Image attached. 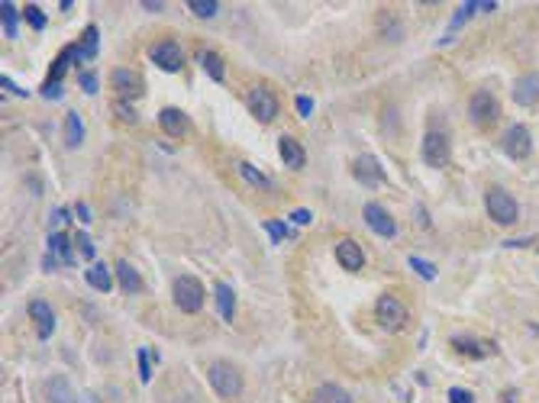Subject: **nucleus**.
<instances>
[{"label": "nucleus", "mask_w": 539, "mask_h": 403, "mask_svg": "<svg viewBox=\"0 0 539 403\" xmlns=\"http://www.w3.org/2000/svg\"><path fill=\"white\" fill-rule=\"evenodd\" d=\"M207 381H210V387L217 390L223 400H236L245 387L242 375H239V368L233 362H213L210 368H207Z\"/></svg>", "instance_id": "obj_1"}, {"label": "nucleus", "mask_w": 539, "mask_h": 403, "mask_svg": "<svg viewBox=\"0 0 539 403\" xmlns=\"http://www.w3.org/2000/svg\"><path fill=\"white\" fill-rule=\"evenodd\" d=\"M484 207H488V216L497 222V226H513L520 220V207L504 188H491L484 194Z\"/></svg>", "instance_id": "obj_2"}, {"label": "nucleus", "mask_w": 539, "mask_h": 403, "mask_svg": "<svg viewBox=\"0 0 539 403\" xmlns=\"http://www.w3.org/2000/svg\"><path fill=\"white\" fill-rule=\"evenodd\" d=\"M171 297H175V303L181 313H201L207 294H203V284L194 278V274H181V278L175 281V287H171Z\"/></svg>", "instance_id": "obj_3"}, {"label": "nucleus", "mask_w": 539, "mask_h": 403, "mask_svg": "<svg viewBox=\"0 0 539 403\" xmlns=\"http://www.w3.org/2000/svg\"><path fill=\"white\" fill-rule=\"evenodd\" d=\"M375 316H378V323L388 329V333H400V329L407 326V320H410L404 300L394 297V294H381L378 306H375Z\"/></svg>", "instance_id": "obj_4"}, {"label": "nucleus", "mask_w": 539, "mask_h": 403, "mask_svg": "<svg viewBox=\"0 0 539 403\" xmlns=\"http://www.w3.org/2000/svg\"><path fill=\"white\" fill-rule=\"evenodd\" d=\"M420 155L429 168H446L449 158H452V142H449L446 132L439 129H429L423 136V146H420Z\"/></svg>", "instance_id": "obj_5"}, {"label": "nucleus", "mask_w": 539, "mask_h": 403, "mask_svg": "<svg viewBox=\"0 0 539 403\" xmlns=\"http://www.w3.org/2000/svg\"><path fill=\"white\" fill-rule=\"evenodd\" d=\"M245 104H249V113H252L259 123H272V119L278 117V97L268 91L265 84H255V87H249V94H245Z\"/></svg>", "instance_id": "obj_6"}, {"label": "nucleus", "mask_w": 539, "mask_h": 403, "mask_svg": "<svg viewBox=\"0 0 539 403\" xmlns=\"http://www.w3.org/2000/svg\"><path fill=\"white\" fill-rule=\"evenodd\" d=\"M149 58H152V62L159 65L161 71H169V75L181 71V65H184V52H181V45H178L175 39H161V42H155L152 49H149Z\"/></svg>", "instance_id": "obj_7"}, {"label": "nucleus", "mask_w": 539, "mask_h": 403, "mask_svg": "<svg viewBox=\"0 0 539 403\" xmlns=\"http://www.w3.org/2000/svg\"><path fill=\"white\" fill-rule=\"evenodd\" d=\"M469 117L475 119L478 126H491L497 117H501V104L491 91H475L469 100Z\"/></svg>", "instance_id": "obj_8"}, {"label": "nucleus", "mask_w": 539, "mask_h": 403, "mask_svg": "<svg viewBox=\"0 0 539 403\" xmlns=\"http://www.w3.org/2000/svg\"><path fill=\"white\" fill-rule=\"evenodd\" d=\"M504 152L511 155L513 161L530 158V152H533V136H530V129H526L523 123H513L511 129L504 132Z\"/></svg>", "instance_id": "obj_9"}, {"label": "nucleus", "mask_w": 539, "mask_h": 403, "mask_svg": "<svg viewBox=\"0 0 539 403\" xmlns=\"http://www.w3.org/2000/svg\"><path fill=\"white\" fill-rule=\"evenodd\" d=\"M362 216H365V222H368L371 230L378 232V236H385V239H391V236H397V222H394V216L388 213L381 203H365L362 207Z\"/></svg>", "instance_id": "obj_10"}, {"label": "nucleus", "mask_w": 539, "mask_h": 403, "mask_svg": "<svg viewBox=\"0 0 539 403\" xmlns=\"http://www.w3.org/2000/svg\"><path fill=\"white\" fill-rule=\"evenodd\" d=\"M110 84H113V91L119 94V100H133V97H139V94L146 91V81H142L136 71H129V68H117V71H113Z\"/></svg>", "instance_id": "obj_11"}, {"label": "nucleus", "mask_w": 539, "mask_h": 403, "mask_svg": "<svg viewBox=\"0 0 539 403\" xmlns=\"http://www.w3.org/2000/svg\"><path fill=\"white\" fill-rule=\"evenodd\" d=\"M336 262L343 264V272H362L365 268V249L356 239H339L336 242Z\"/></svg>", "instance_id": "obj_12"}, {"label": "nucleus", "mask_w": 539, "mask_h": 403, "mask_svg": "<svg viewBox=\"0 0 539 403\" xmlns=\"http://www.w3.org/2000/svg\"><path fill=\"white\" fill-rule=\"evenodd\" d=\"M513 104H520V107L539 104V75L536 71H526V75L517 77V84H513Z\"/></svg>", "instance_id": "obj_13"}, {"label": "nucleus", "mask_w": 539, "mask_h": 403, "mask_svg": "<svg viewBox=\"0 0 539 403\" xmlns=\"http://www.w3.org/2000/svg\"><path fill=\"white\" fill-rule=\"evenodd\" d=\"M352 174H356V181H362L365 188H378V184H385V171H381L378 161L371 158V155H358V158L352 161Z\"/></svg>", "instance_id": "obj_14"}, {"label": "nucleus", "mask_w": 539, "mask_h": 403, "mask_svg": "<svg viewBox=\"0 0 539 403\" xmlns=\"http://www.w3.org/2000/svg\"><path fill=\"white\" fill-rule=\"evenodd\" d=\"M29 316H33V323L43 339H49V335L55 333V313H52V306L46 303V300H33V303H29Z\"/></svg>", "instance_id": "obj_15"}, {"label": "nucleus", "mask_w": 539, "mask_h": 403, "mask_svg": "<svg viewBox=\"0 0 539 403\" xmlns=\"http://www.w3.org/2000/svg\"><path fill=\"white\" fill-rule=\"evenodd\" d=\"M159 126H161V132H169V136L181 139L184 132H188V117H184L178 107H165V110L159 113Z\"/></svg>", "instance_id": "obj_16"}, {"label": "nucleus", "mask_w": 539, "mask_h": 403, "mask_svg": "<svg viewBox=\"0 0 539 403\" xmlns=\"http://www.w3.org/2000/svg\"><path fill=\"white\" fill-rule=\"evenodd\" d=\"M278 152H281V161H284L287 168H304V161H307L301 142L291 139V136H281L278 139Z\"/></svg>", "instance_id": "obj_17"}, {"label": "nucleus", "mask_w": 539, "mask_h": 403, "mask_svg": "<svg viewBox=\"0 0 539 403\" xmlns=\"http://www.w3.org/2000/svg\"><path fill=\"white\" fill-rule=\"evenodd\" d=\"M310 403H352V397L346 394L339 384H320V387L310 394Z\"/></svg>", "instance_id": "obj_18"}, {"label": "nucleus", "mask_w": 539, "mask_h": 403, "mask_svg": "<svg viewBox=\"0 0 539 403\" xmlns=\"http://www.w3.org/2000/svg\"><path fill=\"white\" fill-rule=\"evenodd\" d=\"M213 297H217L220 316H223L226 323H233V310H236V294H233V287H230V284H223V281H220V284L213 287Z\"/></svg>", "instance_id": "obj_19"}, {"label": "nucleus", "mask_w": 539, "mask_h": 403, "mask_svg": "<svg viewBox=\"0 0 539 403\" xmlns=\"http://www.w3.org/2000/svg\"><path fill=\"white\" fill-rule=\"evenodd\" d=\"M87 284H91L94 291H100V294H110L113 291L110 268H107V264H91V268H87Z\"/></svg>", "instance_id": "obj_20"}, {"label": "nucleus", "mask_w": 539, "mask_h": 403, "mask_svg": "<svg viewBox=\"0 0 539 403\" xmlns=\"http://www.w3.org/2000/svg\"><path fill=\"white\" fill-rule=\"evenodd\" d=\"M117 278H119V287H123L127 294L142 291V278H139V272H136L129 262H117Z\"/></svg>", "instance_id": "obj_21"}, {"label": "nucleus", "mask_w": 539, "mask_h": 403, "mask_svg": "<svg viewBox=\"0 0 539 403\" xmlns=\"http://www.w3.org/2000/svg\"><path fill=\"white\" fill-rule=\"evenodd\" d=\"M49 255H58V262H62V264L75 262V258H71V239H68V232H52V236H49Z\"/></svg>", "instance_id": "obj_22"}, {"label": "nucleus", "mask_w": 539, "mask_h": 403, "mask_svg": "<svg viewBox=\"0 0 539 403\" xmlns=\"http://www.w3.org/2000/svg\"><path fill=\"white\" fill-rule=\"evenodd\" d=\"M65 142H68V149H78L81 142H85V126H81V117H78V113H68V117H65Z\"/></svg>", "instance_id": "obj_23"}, {"label": "nucleus", "mask_w": 539, "mask_h": 403, "mask_svg": "<svg viewBox=\"0 0 539 403\" xmlns=\"http://www.w3.org/2000/svg\"><path fill=\"white\" fill-rule=\"evenodd\" d=\"M239 174H242L245 181L252 184V188H259V190H272V178H268V174H262L259 168L252 165V161H242V165H239Z\"/></svg>", "instance_id": "obj_24"}, {"label": "nucleus", "mask_w": 539, "mask_h": 403, "mask_svg": "<svg viewBox=\"0 0 539 403\" xmlns=\"http://www.w3.org/2000/svg\"><path fill=\"white\" fill-rule=\"evenodd\" d=\"M97 26H87L85 39L78 42V62H85V58H94L97 55Z\"/></svg>", "instance_id": "obj_25"}, {"label": "nucleus", "mask_w": 539, "mask_h": 403, "mask_svg": "<svg viewBox=\"0 0 539 403\" xmlns=\"http://www.w3.org/2000/svg\"><path fill=\"white\" fill-rule=\"evenodd\" d=\"M201 62H203V71L213 77V81H223V58L217 55V52H201Z\"/></svg>", "instance_id": "obj_26"}, {"label": "nucleus", "mask_w": 539, "mask_h": 403, "mask_svg": "<svg viewBox=\"0 0 539 403\" xmlns=\"http://www.w3.org/2000/svg\"><path fill=\"white\" fill-rule=\"evenodd\" d=\"M188 10L194 16H201V20H210V16L220 14V4L217 0H188Z\"/></svg>", "instance_id": "obj_27"}, {"label": "nucleus", "mask_w": 539, "mask_h": 403, "mask_svg": "<svg viewBox=\"0 0 539 403\" xmlns=\"http://www.w3.org/2000/svg\"><path fill=\"white\" fill-rule=\"evenodd\" d=\"M378 23H381V33H385L388 42H397L400 36H404V26H400V20H391V14H388V10H381Z\"/></svg>", "instance_id": "obj_28"}, {"label": "nucleus", "mask_w": 539, "mask_h": 403, "mask_svg": "<svg viewBox=\"0 0 539 403\" xmlns=\"http://www.w3.org/2000/svg\"><path fill=\"white\" fill-rule=\"evenodd\" d=\"M452 345L459 348V352H462V355H471V358H481V355L494 352V348H491V345H488V348H481L475 339H462V335H459V339H452Z\"/></svg>", "instance_id": "obj_29"}, {"label": "nucleus", "mask_w": 539, "mask_h": 403, "mask_svg": "<svg viewBox=\"0 0 539 403\" xmlns=\"http://www.w3.org/2000/svg\"><path fill=\"white\" fill-rule=\"evenodd\" d=\"M23 20H26L36 33H39V29H46V14H43V7H36V4L23 7Z\"/></svg>", "instance_id": "obj_30"}, {"label": "nucleus", "mask_w": 539, "mask_h": 403, "mask_svg": "<svg viewBox=\"0 0 539 403\" xmlns=\"http://www.w3.org/2000/svg\"><path fill=\"white\" fill-rule=\"evenodd\" d=\"M410 268L420 274L423 281H436V264H433V262H423V258L410 255Z\"/></svg>", "instance_id": "obj_31"}, {"label": "nucleus", "mask_w": 539, "mask_h": 403, "mask_svg": "<svg viewBox=\"0 0 539 403\" xmlns=\"http://www.w3.org/2000/svg\"><path fill=\"white\" fill-rule=\"evenodd\" d=\"M0 10H4V33H7V39H16V7L4 0Z\"/></svg>", "instance_id": "obj_32"}, {"label": "nucleus", "mask_w": 539, "mask_h": 403, "mask_svg": "<svg viewBox=\"0 0 539 403\" xmlns=\"http://www.w3.org/2000/svg\"><path fill=\"white\" fill-rule=\"evenodd\" d=\"M113 113H117L119 119H123V123H139V117H136V110L133 107H129V100H117V104H113Z\"/></svg>", "instance_id": "obj_33"}, {"label": "nucleus", "mask_w": 539, "mask_h": 403, "mask_svg": "<svg viewBox=\"0 0 539 403\" xmlns=\"http://www.w3.org/2000/svg\"><path fill=\"white\" fill-rule=\"evenodd\" d=\"M152 358H149V348H139V377H142V384H149L152 381Z\"/></svg>", "instance_id": "obj_34"}, {"label": "nucleus", "mask_w": 539, "mask_h": 403, "mask_svg": "<svg viewBox=\"0 0 539 403\" xmlns=\"http://www.w3.org/2000/svg\"><path fill=\"white\" fill-rule=\"evenodd\" d=\"M265 230H268V236H272L274 242H281V239L287 236V226L284 222H278V220H265Z\"/></svg>", "instance_id": "obj_35"}, {"label": "nucleus", "mask_w": 539, "mask_h": 403, "mask_svg": "<svg viewBox=\"0 0 539 403\" xmlns=\"http://www.w3.org/2000/svg\"><path fill=\"white\" fill-rule=\"evenodd\" d=\"M449 403H475V394L465 387H452L449 390Z\"/></svg>", "instance_id": "obj_36"}, {"label": "nucleus", "mask_w": 539, "mask_h": 403, "mask_svg": "<svg viewBox=\"0 0 539 403\" xmlns=\"http://www.w3.org/2000/svg\"><path fill=\"white\" fill-rule=\"evenodd\" d=\"M78 81H81V87H85L87 94H97V75H94V71H81Z\"/></svg>", "instance_id": "obj_37"}, {"label": "nucleus", "mask_w": 539, "mask_h": 403, "mask_svg": "<svg viewBox=\"0 0 539 403\" xmlns=\"http://www.w3.org/2000/svg\"><path fill=\"white\" fill-rule=\"evenodd\" d=\"M43 97H46V100L62 97V81H46V84H43Z\"/></svg>", "instance_id": "obj_38"}, {"label": "nucleus", "mask_w": 539, "mask_h": 403, "mask_svg": "<svg viewBox=\"0 0 539 403\" xmlns=\"http://www.w3.org/2000/svg\"><path fill=\"white\" fill-rule=\"evenodd\" d=\"M78 252H81V255H85L87 262H91V258H94V242H91V239H87V236H85V232H81V236H78Z\"/></svg>", "instance_id": "obj_39"}, {"label": "nucleus", "mask_w": 539, "mask_h": 403, "mask_svg": "<svg viewBox=\"0 0 539 403\" xmlns=\"http://www.w3.org/2000/svg\"><path fill=\"white\" fill-rule=\"evenodd\" d=\"M297 110H301L304 119H310V113H314V100H310V97H297Z\"/></svg>", "instance_id": "obj_40"}, {"label": "nucleus", "mask_w": 539, "mask_h": 403, "mask_svg": "<svg viewBox=\"0 0 539 403\" xmlns=\"http://www.w3.org/2000/svg\"><path fill=\"white\" fill-rule=\"evenodd\" d=\"M0 87H4V91H10V94H20V97H26V91H20V87H16V84H14V81H10V77H7V75H4V77H0Z\"/></svg>", "instance_id": "obj_41"}, {"label": "nucleus", "mask_w": 539, "mask_h": 403, "mask_svg": "<svg viewBox=\"0 0 539 403\" xmlns=\"http://www.w3.org/2000/svg\"><path fill=\"white\" fill-rule=\"evenodd\" d=\"M75 213L81 222H91V207H87V203H75Z\"/></svg>", "instance_id": "obj_42"}, {"label": "nucleus", "mask_w": 539, "mask_h": 403, "mask_svg": "<svg viewBox=\"0 0 539 403\" xmlns=\"http://www.w3.org/2000/svg\"><path fill=\"white\" fill-rule=\"evenodd\" d=\"M291 220H294L297 226H307V222H310V210H294V213H291Z\"/></svg>", "instance_id": "obj_43"}, {"label": "nucleus", "mask_w": 539, "mask_h": 403, "mask_svg": "<svg viewBox=\"0 0 539 403\" xmlns=\"http://www.w3.org/2000/svg\"><path fill=\"white\" fill-rule=\"evenodd\" d=\"M52 220H55V222H65V220H68V210H62V207L52 210Z\"/></svg>", "instance_id": "obj_44"}, {"label": "nucleus", "mask_w": 539, "mask_h": 403, "mask_svg": "<svg viewBox=\"0 0 539 403\" xmlns=\"http://www.w3.org/2000/svg\"><path fill=\"white\" fill-rule=\"evenodd\" d=\"M43 268H46V272H52V268H55V255H46L43 258Z\"/></svg>", "instance_id": "obj_45"}, {"label": "nucleus", "mask_w": 539, "mask_h": 403, "mask_svg": "<svg viewBox=\"0 0 539 403\" xmlns=\"http://www.w3.org/2000/svg\"><path fill=\"white\" fill-rule=\"evenodd\" d=\"M142 7H146V10H161V7H165V4H155V0H146Z\"/></svg>", "instance_id": "obj_46"}, {"label": "nucleus", "mask_w": 539, "mask_h": 403, "mask_svg": "<svg viewBox=\"0 0 539 403\" xmlns=\"http://www.w3.org/2000/svg\"><path fill=\"white\" fill-rule=\"evenodd\" d=\"M504 403H517V390H507V400Z\"/></svg>", "instance_id": "obj_47"}]
</instances>
